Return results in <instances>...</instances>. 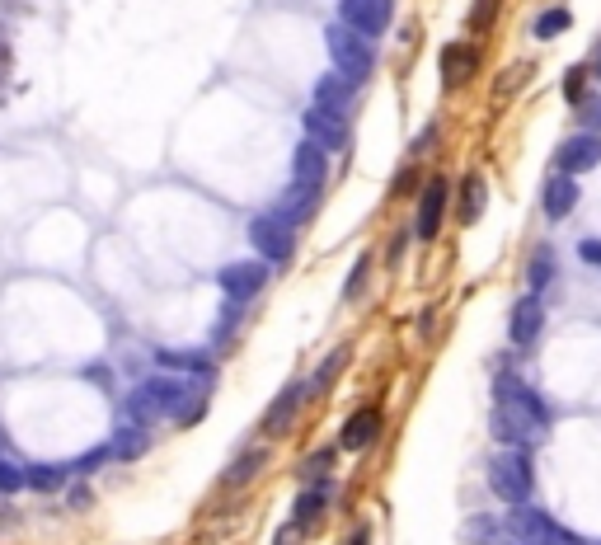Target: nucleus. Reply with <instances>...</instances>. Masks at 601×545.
Returning a JSON list of instances; mask_svg holds the SVG:
<instances>
[{"label":"nucleus","mask_w":601,"mask_h":545,"mask_svg":"<svg viewBox=\"0 0 601 545\" xmlns=\"http://www.w3.org/2000/svg\"><path fill=\"white\" fill-rule=\"evenodd\" d=\"M484 203H489V184H484V174H465L461 179V221L465 226H475L479 212H484Z\"/></svg>","instance_id":"23"},{"label":"nucleus","mask_w":601,"mask_h":545,"mask_svg":"<svg viewBox=\"0 0 601 545\" xmlns=\"http://www.w3.org/2000/svg\"><path fill=\"white\" fill-rule=\"evenodd\" d=\"M597 165H601V132H573L569 141H559L555 174H569V179H578V174L597 170Z\"/></svg>","instance_id":"8"},{"label":"nucleus","mask_w":601,"mask_h":545,"mask_svg":"<svg viewBox=\"0 0 601 545\" xmlns=\"http://www.w3.org/2000/svg\"><path fill=\"white\" fill-rule=\"evenodd\" d=\"M381 423H386V419H381V409H376V405H362L353 419L339 428V447H343V452H367L371 442L381 437Z\"/></svg>","instance_id":"15"},{"label":"nucleus","mask_w":601,"mask_h":545,"mask_svg":"<svg viewBox=\"0 0 601 545\" xmlns=\"http://www.w3.org/2000/svg\"><path fill=\"white\" fill-rule=\"evenodd\" d=\"M315 207H320V188L296 184V179H292V188H287V193L278 198V207H273V217H282L287 226H301V221H306Z\"/></svg>","instance_id":"19"},{"label":"nucleus","mask_w":601,"mask_h":545,"mask_svg":"<svg viewBox=\"0 0 601 545\" xmlns=\"http://www.w3.org/2000/svg\"><path fill=\"white\" fill-rule=\"evenodd\" d=\"M494 395H498V409H494V419H489V433H494L498 442L531 447V437H540L550 428V409H545V400H540L531 386L512 381V376H498Z\"/></svg>","instance_id":"1"},{"label":"nucleus","mask_w":601,"mask_h":545,"mask_svg":"<svg viewBox=\"0 0 601 545\" xmlns=\"http://www.w3.org/2000/svg\"><path fill=\"white\" fill-rule=\"evenodd\" d=\"M475 71H479V47L475 43H447L442 47V85H447V90L470 85Z\"/></svg>","instance_id":"14"},{"label":"nucleus","mask_w":601,"mask_h":545,"mask_svg":"<svg viewBox=\"0 0 601 545\" xmlns=\"http://www.w3.org/2000/svg\"><path fill=\"white\" fill-rule=\"evenodd\" d=\"M583 123L587 127H601V99H592V104L583 109Z\"/></svg>","instance_id":"40"},{"label":"nucleus","mask_w":601,"mask_h":545,"mask_svg":"<svg viewBox=\"0 0 601 545\" xmlns=\"http://www.w3.org/2000/svg\"><path fill=\"white\" fill-rule=\"evenodd\" d=\"M240 320H245V301H226V306H221V320H216V329H212V343H216V348L235 339Z\"/></svg>","instance_id":"29"},{"label":"nucleus","mask_w":601,"mask_h":545,"mask_svg":"<svg viewBox=\"0 0 601 545\" xmlns=\"http://www.w3.org/2000/svg\"><path fill=\"white\" fill-rule=\"evenodd\" d=\"M62 484H66L62 466H43V461L24 466V489H38V494H62Z\"/></svg>","instance_id":"26"},{"label":"nucleus","mask_w":601,"mask_h":545,"mask_svg":"<svg viewBox=\"0 0 601 545\" xmlns=\"http://www.w3.org/2000/svg\"><path fill=\"white\" fill-rule=\"evenodd\" d=\"M367 536H371L367 527H357V531H353V545H367Z\"/></svg>","instance_id":"41"},{"label":"nucleus","mask_w":601,"mask_h":545,"mask_svg":"<svg viewBox=\"0 0 601 545\" xmlns=\"http://www.w3.org/2000/svg\"><path fill=\"white\" fill-rule=\"evenodd\" d=\"M334 461H339V447H324V452H315L306 466H301V480H320V475H329V466H334Z\"/></svg>","instance_id":"31"},{"label":"nucleus","mask_w":601,"mask_h":545,"mask_svg":"<svg viewBox=\"0 0 601 545\" xmlns=\"http://www.w3.org/2000/svg\"><path fill=\"white\" fill-rule=\"evenodd\" d=\"M24 489V466L19 461H0V499H10Z\"/></svg>","instance_id":"33"},{"label":"nucleus","mask_w":601,"mask_h":545,"mask_svg":"<svg viewBox=\"0 0 601 545\" xmlns=\"http://www.w3.org/2000/svg\"><path fill=\"white\" fill-rule=\"evenodd\" d=\"M353 99H357V85L343 80L339 71H329V76L315 80V109H329V113H339V118H348Z\"/></svg>","instance_id":"17"},{"label":"nucleus","mask_w":601,"mask_h":545,"mask_svg":"<svg viewBox=\"0 0 601 545\" xmlns=\"http://www.w3.org/2000/svg\"><path fill=\"white\" fill-rule=\"evenodd\" d=\"M540 329H545V306H540V296H522V301L512 306V320H508L512 348H531V343L540 339Z\"/></svg>","instance_id":"13"},{"label":"nucleus","mask_w":601,"mask_h":545,"mask_svg":"<svg viewBox=\"0 0 601 545\" xmlns=\"http://www.w3.org/2000/svg\"><path fill=\"white\" fill-rule=\"evenodd\" d=\"M343 367H348V348H334V353H329V358H324L320 367H315V376L306 381V390H310V395H329V390H334V381H339Z\"/></svg>","instance_id":"25"},{"label":"nucleus","mask_w":601,"mask_h":545,"mask_svg":"<svg viewBox=\"0 0 601 545\" xmlns=\"http://www.w3.org/2000/svg\"><path fill=\"white\" fill-rule=\"evenodd\" d=\"M193 390H198V386H193L188 376H151V381L132 386V395L123 400V414H127V423H137V428H151V423L170 419V414L184 405Z\"/></svg>","instance_id":"2"},{"label":"nucleus","mask_w":601,"mask_h":545,"mask_svg":"<svg viewBox=\"0 0 601 545\" xmlns=\"http://www.w3.org/2000/svg\"><path fill=\"white\" fill-rule=\"evenodd\" d=\"M306 381H292V386H282V395L268 405V414H263V433L268 437H287L296 428V419H301V405H306Z\"/></svg>","instance_id":"11"},{"label":"nucleus","mask_w":601,"mask_h":545,"mask_svg":"<svg viewBox=\"0 0 601 545\" xmlns=\"http://www.w3.org/2000/svg\"><path fill=\"white\" fill-rule=\"evenodd\" d=\"M367 273H371V254H362V259L353 264V273H348V282H343V296H357V292H362Z\"/></svg>","instance_id":"35"},{"label":"nucleus","mask_w":601,"mask_h":545,"mask_svg":"<svg viewBox=\"0 0 601 545\" xmlns=\"http://www.w3.org/2000/svg\"><path fill=\"white\" fill-rule=\"evenodd\" d=\"M108 461H113V456H108V442H99V447H90V452H80L71 470H76V475H94V470L108 466Z\"/></svg>","instance_id":"32"},{"label":"nucleus","mask_w":601,"mask_h":545,"mask_svg":"<svg viewBox=\"0 0 601 545\" xmlns=\"http://www.w3.org/2000/svg\"><path fill=\"white\" fill-rule=\"evenodd\" d=\"M484 470H489V489H494V499H503L508 508H522V503L531 499V484H536V475H531V447L489 456V466Z\"/></svg>","instance_id":"3"},{"label":"nucleus","mask_w":601,"mask_h":545,"mask_svg":"<svg viewBox=\"0 0 601 545\" xmlns=\"http://www.w3.org/2000/svg\"><path fill=\"white\" fill-rule=\"evenodd\" d=\"M409 235H414V231H409V226H400V231H395V245H390V259H400V254H404V245H409Z\"/></svg>","instance_id":"38"},{"label":"nucleus","mask_w":601,"mask_h":545,"mask_svg":"<svg viewBox=\"0 0 601 545\" xmlns=\"http://www.w3.org/2000/svg\"><path fill=\"white\" fill-rule=\"evenodd\" d=\"M301 127H306V141H315L320 151H343V146H348V118H339V113L310 104V109L301 113Z\"/></svg>","instance_id":"12"},{"label":"nucleus","mask_w":601,"mask_h":545,"mask_svg":"<svg viewBox=\"0 0 601 545\" xmlns=\"http://www.w3.org/2000/svg\"><path fill=\"white\" fill-rule=\"evenodd\" d=\"M263 282H268V264H263V259H240V264H226L216 273V287L226 292V301H249V296H259Z\"/></svg>","instance_id":"9"},{"label":"nucleus","mask_w":601,"mask_h":545,"mask_svg":"<svg viewBox=\"0 0 601 545\" xmlns=\"http://www.w3.org/2000/svg\"><path fill=\"white\" fill-rule=\"evenodd\" d=\"M390 19H395V0H339V24L362 38H381Z\"/></svg>","instance_id":"7"},{"label":"nucleus","mask_w":601,"mask_h":545,"mask_svg":"<svg viewBox=\"0 0 601 545\" xmlns=\"http://www.w3.org/2000/svg\"><path fill=\"white\" fill-rule=\"evenodd\" d=\"M409 188H418V165H404L390 184V198H409Z\"/></svg>","instance_id":"36"},{"label":"nucleus","mask_w":601,"mask_h":545,"mask_svg":"<svg viewBox=\"0 0 601 545\" xmlns=\"http://www.w3.org/2000/svg\"><path fill=\"white\" fill-rule=\"evenodd\" d=\"M583 85H587V66H573L569 76H564V99H569V104H583Z\"/></svg>","instance_id":"34"},{"label":"nucleus","mask_w":601,"mask_h":545,"mask_svg":"<svg viewBox=\"0 0 601 545\" xmlns=\"http://www.w3.org/2000/svg\"><path fill=\"white\" fill-rule=\"evenodd\" d=\"M324 43H329L334 71H339L343 80L362 85V80L371 76V62H376V52H371V38H362V33H353V29H343V24H329Z\"/></svg>","instance_id":"4"},{"label":"nucleus","mask_w":601,"mask_h":545,"mask_svg":"<svg viewBox=\"0 0 601 545\" xmlns=\"http://www.w3.org/2000/svg\"><path fill=\"white\" fill-rule=\"evenodd\" d=\"M451 184L442 179V174H432L428 184H423V193H418V221H414V235L418 240H437V231H442V217H447V198Z\"/></svg>","instance_id":"10"},{"label":"nucleus","mask_w":601,"mask_h":545,"mask_svg":"<svg viewBox=\"0 0 601 545\" xmlns=\"http://www.w3.org/2000/svg\"><path fill=\"white\" fill-rule=\"evenodd\" d=\"M573 207H578V179H569V174H555V179L545 184V217L564 221Z\"/></svg>","instance_id":"21"},{"label":"nucleus","mask_w":601,"mask_h":545,"mask_svg":"<svg viewBox=\"0 0 601 545\" xmlns=\"http://www.w3.org/2000/svg\"><path fill=\"white\" fill-rule=\"evenodd\" d=\"M324 174H329V151H320L315 141H301L292 151V179L310 188H324Z\"/></svg>","instance_id":"18"},{"label":"nucleus","mask_w":601,"mask_h":545,"mask_svg":"<svg viewBox=\"0 0 601 545\" xmlns=\"http://www.w3.org/2000/svg\"><path fill=\"white\" fill-rule=\"evenodd\" d=\"M569 24H573L569 5H550V10H545V15H536V24H531V33H536L540 43H545V38H559V33L569 29Z\"/></svg>","instance_id":"28"},{"label":"nucleus","mask_w":601,"mask_h":545,"mask_svg":"<svg viewBox=\"0 0 601 545\" xmlns=\"http://www.w3.org/2000/svg\"><path fill=\"white\" fill-rule=\"evenodd\" d=\"M249 245L259 250L263 264H287L296 250V226H287L273 212H259V217L249 221Z\"/></svg>","instance_id":"5"},{"label":"nucleus","mask_w":601,"mask_h":545,"mask_svg":"<svg viewBox=\"0 0 601 545\" xmlns=\"http://www.w3.org/2000/svg\"><path fill=\"white\" fill-rule=\"evenodd\" d=\"M550 278H555V254L540 245V250L531 254V264H526V287H531V296L545 292V287H550Z\"/></svg>","instance_id":"27"},{"label":"nucleus","mask_w":601,"mask_h":545,"mask_svg":"<svg viewBox=\"0 0 601 545\" xmlns=\"http://www.w3.org/2000/svg\"><path fill=\"white\" fill-rule=\"evenodd\" d=\"M587 71H597L601 76V43H597V52H592V66H587Z\"/></svg>","instance_id":"42"},{"label":"nucleus","mask_w":601,"mask_h":545,"mask_svg":"<svg viewBox=\"0 0 601 545\" xmlns=\"http://www.w3.org/2000/svg\"><path fill=\"white\" fill-rule=\"evenodd\" d=\"M263 466H268V447H249V452L235 456V466H226L221 484H226V489H240V484H249Z\"/></svg>","instance_id":"22"},{"label":"nucleus","mask_w":601,"mask_h":545,"mask_svg":"<svg viewBox=\"0 0 601 545\" xmlns=\"http://www.w3.org/2000/svg\"><path fill=\"white\" fill-rule=\"evenodd\" d=\"M155 362L165 372H179V376H193V381H212V358L198 353V348H155Z\"/></svg>","instance_id":"16"},{"label":"nucleus","mask_w":601,"mask_h":545,"mask_svg":"<svg viewBox=\"0 0 601 545\" xmlns=\"http://www.w3.org/2000/svg\"><path fill=\"white\" fill-rule=\"evenodd\" d=\"M329 494H334V484H315V489H306V494L292 503V527H310V522L324 513Z\"/></svg>","instance_id":"24"},{"label":"nucleus","mask_w":601,"mask_h":545,"mask_svg":"<svg viewBox=\"0 0 601 545\" xmlns=\"http://www.w3.org/2000/svg\"><path fill=\"white\" fill-rule=\"evenodd\" d=\"M508 531H512V536H517L522 545H578V536H573L569 527H559V522H550V517L536 513L531 503H522V508H512Z\"/></svg>","instance_id":"6"},{"label":"nucleus","mask_w":601,"mask_h":545,"mask_svg":"<svg viewBox=\"0 0 601 545\" xmlns=\"http://www.w3.org/2000/svg\"><path fill=\"white\" fill-rule=\"evenodd\" d=\"M461 536H465V545H494L498 541V522L494 517H465V527H461Z\"/></svg>","instance_id":"30"},{"label":"nucleus","mask_w":601,"mask_h":545,"mask_svg":"<svg viewBox=\"0 0 601 545\" xmlns=\"http://www.w3.org/2000/svg\"><path fill=\"white\" fill-rule=\"evenodd\" d=\"M517 545H522V541H517Z\"/></svg>","instance_id":"43"},{"label":"nucleus","mask_w":601,"mask_h":545,"mask_svg":"<svg viewBox=\"0 0 601 545\" xmlns=\"http://www.w3.org/2000/svg\"><path fill=\"white\" fill-rule=\"evenodd\" d=\"M578 259L592 264V268H601V240H583V245H578Z\"/></svg>","instance_id":"37"},{"label":"nucleus","mask_w":601,"mask_h":545,"mask_svg":"<svg viewBox=\"0 0 601 545\" xmlns=\"http://www.w3.org/2000/svg\"><path fill=\"white\" fill-rule=\"evenodd\" d=\"M71 508H90V484H76V489H71Z\"/></svg>","instance_id":"39"},{"label":"nucleus","mask_w":601,"mask_h":545,"mask_svg":"<svg viewBox=\"0 0 601 545\" xmlns=\"http://www.w3.org/2000/svg\"><path fill=\"white\" fill-rule=\"evenodd\" d=\"M146 452H151V433L137 428V423H123L118 433L108 437V456H113V461H141Z\"/></svg>","instance_id":"20"}]
</instances>
